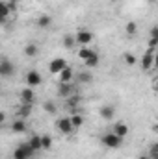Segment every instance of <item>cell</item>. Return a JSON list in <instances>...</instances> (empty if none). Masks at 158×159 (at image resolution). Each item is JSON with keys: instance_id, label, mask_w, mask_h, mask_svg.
<instances>
[{"instance_id": "obj_6", "label": "cell", "mask_w": 158, "mask_h": 159, "mask_svg": "<svg viewBox=\"0 0 158 159\" xmlns=\"http://www.w3.org/2000/svg\"><path fill=\"white\" fill-rule=\"evenodd\" d=\"M13 72H15V65H13L9 59L4 57V59L0 61V76H2V78H7V76H11Z\"/></svg>"}, {"instance_id": "obj_24", "label": "cell", "mask_w": 158, "mask_h": 159, "mask_svg": "<svg viewBox=\"0 0 158 159\" xmlns=\"http://www.w3.org/2000/svg\"><path fill=\"white\" fill-rule=\"evenodd\" d=\"M41 146H43V150H50V146H52V137H50V135H41Z\"/></svg>"}, {"instance_id": "obj_12", "label": "cell", "mask_w": 158, "mask_h": 159, "mask_svg": "<svg viewBox=\"0 0 158 159\" xmlns=\"http://www.w3.org/2000/svg\"><path fill=\"white\" fill-rule=\"evenodd\" d=\"M34 91H32V87H26V89H22L21 91V100L24 102V104H32L34 102Z\"/></svg>"}, {"instance_id": "obj_32", "label": "cell", "mask_w": 158, "mask_h": 159, "mask_svg": "<svg viewBox=\"0 0 158 159\" xmlns=\"http://www.w3.org/2000/svg\"><path fill=\"white\" fill-rule=\"evenodd\" d=\"M155 67H156V69H158V54H156V56H155Z\"/></svg>"}, {"instance_id": "obj_27", "label": "cell", "mask_w": 158, "mask_h": 159, "mask_svg": "<svg viewBox=\"0 0 158 159\" xmlns=\"http://www.w3.org/2000/svg\"><path fill=\"white\" fill-rule=\"evenodd\" d=\"M78 80L82 81V83H89V81L93 80V76H91L89 72H80V74H78Z\"/></svg>"}, {"instance_id": "obj_34", "label": "cell", "mask_w": 158, "mask_h": 159, "mask_svg": "<svg viewBox=\"0 0 158 159\" xmlns=\"http://www.w3.org/2000/svg\"><path fill=\"white\" fill-rule=\"evenodd\" d=\"M155 89L158 91V78H155Z\"/></svg>"}, {"instance_id": "obj_11", "label": "cell", "mask_w": 158, "mask_h": 159, "mask_svg": "<svg viewBox=\"0 0 158 159\" xmlns=\"http://www.w3.org/2000/svg\"><path fill=\"white\" fill-rule=\"evenodd\" d=\"M114 133L119 135L121 139H125V137L128 135V126H126L125 122H117V124H114Z\"/></svg>"}, {"instance_id": "obj_26", "label": "cell", "mask_w": 158, "mask_h": 159, "mask_svg": "<svg viewBox=\"0 0 158 159\" xmlns=\"http://www.w3.org/2000/svg\"><path fill=\"white\" fill-rule=\"evenodd\" d=\"M125 63H126L128 67H134V65L138 63V59H136L134 54H125Z\"/></svg>"}, {"instance_id": "obj_1", "label": "cell", "mask_w": 158, "mask_h": 159, "mask_svg": "<svg viewBox=\"0 0 158 159\" xmlns=\"http://www.w3.org/2000/svg\"><path fill=\"white\" fill-rule=\"evenodd\" d=\"M34 154H36V150L30 146V143H24V144H21V146L15 148V152H13V159H30Z\"/></svg>"}, {"instance_id": "obj_10", "label": "cell", "mask_w": 158, "mask_h": 159, "mask_svg": "<svg viewBox=\"0 0 158 159\" xmlns=\"http://www.w3.org/2000/svg\"><path fill=\"white\" fill-rule=\"evenodd\" d=\"M58 94L63 96V98H69L73 94V85L71 83H60L58 85Z\"/></svg>"}, {"instance_id": "obj_14", "label": "cell", "mask_w": 158, "mask_h": 159, "mask_svg": "<svg viewBox=\"0 0 158 159\" xmlns=\"http://www.w3.org/2000/svg\"><path fill=\"white\" fill-rule=\"evenodd\" d=\"M99 113H101V117H102L104 120H112L114 119V115H116V109H114L112 106H102Z\"/></svg>"}, {"instance_id": "obj_29", "label": "cell", "mask_w": 158, "mask_h": 159, "mask_svg": "<svg viewBox=\"0 0 158 159\" xmlns=\"http://www.w3.org/2000/svg\"><path fill=\"white\" fill-rule=\"evenodd\" d=\"M149 39H156L158 41V26H153L149 32Z\"/></svg>"}, {"instance_id": "obj_8", "label": "cell", "mask_w": 158, "mask_h": 159, "mask_svg": "<svg viewBox=\"0 0 158 159\" xmlns=\"http://www.w3.org/2000/svg\"><path fill=\"white\" fill-rule=\"evenodd\" d=\"M41 74L37 70H30L28 74H26V83H28V87H37L41 83Z\"/></svg>"}, {"instance_id": "obj_9", "label": "cell", "mask_w": 158, "mask_h": 159, "mask_svg": "<svg viewBox=\"0 0 158 159\" xmlns=\"http://www.w3.org/2000/svg\"><path fill=\"white\" fill-rule=\"evenodd\" d=\"M58 78H60V83H71V81L75 80V70H73L71 67H67V69H63V70L58 74Z\"/></svg>"}, {"instance_id": "obj_23", "label": "cell", "mask_w": 158, "mask_h": 159, "mask_svg": "<svg viewBox=\"0 0 158 159\" xmlns=\"http://www.w3.org/2000/svg\"><path fill=\"white\" fill-rule=\"evenodd\" d=\"M28 143H30V146H32V148H34L36 152H37V150H41V148H43V146H41V137H39V135H32Z\"/></svg>"}, {"instance_id": "obj_13", "label": "cell", "mask_w": 158, "mask_h": 159, "mask_svg": "<svg viewBox=\"0 0 158 159\" xmlns=\"http://www.w3.org/2000/svg\"><path fill=\"white\" fill-rule=\"evenodd\" d=\"M11 131H13V133H24V131H26V122L22 119L13 120V122H11Z\"/></svg>"}, {"instance_id": "obj_16", "label": "cell", "mask_w": 158, "mask_h": 159, "mask_svg": "<svg viewBox=\"0 0 158 159\" xmlns=\"http://www.w3.org/2000/svg\"><path fill=\"white\" fill-rule=\"evenodd\" d=\"M93 54H95V50H91L89 46H82V48L78 50V57L80 59H84V61H86L87 57H91Z\"/></svg>"}, {"instance_id": "obj_28", "label": "cell", "mask_w": 158, "mask_h": 159, "mask_svg": "<svg viewBox=\"0 0 158 159\" xmlns=\"http://www.w3.org/2000/svg\"><path fill=\"white\" fill-rule=\"evenodd\" d=\"M43 107H45V111H47V113H56V109H58L54 102H45V106H43Z\"/></svg>"}, {"instance_id": "obj_20", "label": "cell", "mask_w": 158, "mask_h": 159, "mask_svg": "<svg viewBox=\"0 0 158 159\" xmlns=\"http://www.w3.org/2000/svg\"><path fill=\"white\" fill-rule=\"evenodd\" d=\"M37 52H39V50H37V46H36L34 43H30V44H26V46H24V54H26L28 57H34V56H37Z\"/></svg>"}, {"instance_id": "obj_5", "label": "cell", "mask_w": 158, "mask_h": 159, "mask_svg": "<svg viewBox=\"0 0 158 159\" xmlns=\"http://www.w3.org/2000/svg\"><path fill=\"white\" fill-rule=\"evenodd\" d=\"M56 128H58V131H62V133H65V135H69L73 129H75V126H73V122H71V117L69 119H58L56 120Z\"/></svg>"}, {"instance_id": "obj_18", "label": "cell", "mask_w": 158, "mask_h": 159, "mask_svg": "<svg viewBox=\"0 0 158 159\" xmlns=\"http://www.w3.org/2000/svg\"><path fill=\"white\" fill-rule=\"evenodd\" d=\"M125 32H126V35H136L138 34V24L134 22V20H130V22H126V26H125Z\"/></svg>"}, {"instance_id": "obj_19", "label": "cell", "mask_w": 158, "mask_h": 159, "mask_svg": "<svg viewBox=\"0 0 158 159\" xmlns=\"http://www.w3.org/2000/svg\"><path fill=\"white\" fill-rule=\"evenodd\" d=\"M0 9H2V20L6 22V20H7V17H9V11H11L9 2H2V4H0Z\"/></svg>"}, {"instance_id": "obj_33", "label": "cell", "mask_w": 158, "mask_h": 159, "mask_svg": "<svg viewBox=\"0 0 158 159\" xmlns=\"http://www.w3.org/2000/svg\"><path fill=\"white\" fill-rule=\"evenodd\" d=\"M149 156H151L153 159H158V152H156V154H149Z\"/></svg>"}, {"instance_id": "obj_4", "label": "cell", "mask_w": 158, "mask_h": 159, "mask_svg": "<svg viewBox=\"0 0 158 159\" xmlns=\"http://www.w3.org/2000/svg\"><path fill=\"white\" fill-rule=\"evenodd\" d=\"M69 65H67V61L63 59V57H54L50 63H48V70L52 72V74H60L63 69H67Z\"/></svg>"}, {"instance_id": "obj_17", "label": "cell", "mask_w": 158, "mask_h": 159, "mask_svg": "<svg viewBox=\"0 0 158 159\" xmlns=\"http://www.w3.org/2000/svg\"><path fill=\"white\" fill-rule=\"evenodd\" d=\"M19 115H21L22 119L30 117V115H32V104H24V102H22V106L19 107Z\"/></svg>"}, {"instance_id": "obj_3", "label": "cell", "mask_w": 158, "mask_h": 159, "mask_svg": "<svg viewBox=\"0 0 158 159\" xmlns=\"http://www.w3.org/2000/svg\"><path fill=\"white\" fill-rule=\"evenodd\" d=\"M101 141H102V144L108 146V148H119L121 143H123V139H121L119 135H116L114 131H112V133H104Z\"/></svg>"}, {"instance_id": "obj_21", "label": "cell", "mask_w": 158, "mask_h": 159, "mask_svg": "<svg viewBox=\"0 0 158 159\" xmlns=\"http://www.w3.org/2000/svg\"><path fill=\"white\" fill-rule=\"evenodd\" d=\"M84 63H86V67H87V69H93V67H97V65H99V54L95 52V54H93L91 57H87Z\"/></svg>"}, {"instance_id": "obj_36", "label": "cell", "mask_w": 158, "mask_h": 159, "mask_svg": "<svg viewBox=\"0 0 158 159\" xmlns=\"http://www.w3.org/2000/svg\"><path fill=\"white\" fill-rule=\"evenodd\" d=\"M149 2H156V0H149Z\"/></svg>"}, {"instance_id": "obj_30", "label": "cell", "mask_w": 158, "mask_h": 159, "mask_svg": "<svg viewBox=\"0 0 158 159\" xmlns=\"http://www.w3.org/2000/svg\"><path fill=\"white\" fill-rule=\"evenodd\" d=\"M156 152H158V143H155V144L149 148V154H156Z\"/></svg>"}, {"instance_id": "obj_25", "label": "cell", "mask_w": 158, "mask_h": 159, "mask_svg": "<svg viewBox=\"0 0 158 159\" xmlns=\"http://www.w3.org/2000/svg\"><path fill=\"white\" fill-rule=\"evenodd\" d=\"M71 122H73L75 128H80V126L84 124V117H82L80 113H73V115H71Z\"/></svg>"}, {"instance_id": "obj_2", "label": "cell", "mask_w": 158, "mask_h": 159, "mask_svg": "<svg viewBox=\"0 0 158 159\" xmlns=\"http://www.w3.org/2000/svg\"><path fill=\"white\" fill-rule=\"evenodd\" d=\"M155 50L153 48H147V52L143 54V57L140 59V67H141V70H149L151 67H155Z\"/></svg>"}, {"instance_id": "obj_15", "label": "cell", "mask_w": 158, "mask_h": 159, "mask_svg": "<svg viewBox=\"0 0 158 159\" xmlns=\"http://www.w3.org/2000/svg\"><path fill=\"white\" fill-rule=\"evenodd\" d=\"M75 44H77V35H73V34L63 35V46L65 48H75Z\"/></svg>"}, {"instance_id": "obj_35", "label": "cell", "mask_w": 158, "mask_h": 159, "mask_svg": "<svg viewBox=\"0 0 158 159\" xmlns=\"http://www.w3.org/2000/svg\"><path fill=\"white\" fill-rule=\"evenodd\" d=\"M153 129H155V133L158 135V124H155V128H153Z\"/></svg>"}, {"instance_id": "obj_7", "label": "cell", "mask_w": 158, "mask_h": 159, "mask_svg": "<svg viewBox=\"0 0 158 159\" xmlns=\"http://www.w3.org/2000/svg\"><path fill=\"white\" fill-rule=\"evenodd\" d=\"M91 41H93V34L87 32V30H82V32L77 34V43H80L82 46H89Z\"/></svg>"}, {"instance_id": "obj_22", "label": "cell", "mask_w": 158, "mask_h": 159, "mask_svg": "<svg viewBox=\"0 0 158 159\" xmlns=\"http://www.w3.org/2000/svg\"><path fill=\"white\" fill-rule=\"evenodd\" d=\"M50 24H52V19L48 15H41L39 19H37V26L39 28H48Z\"/></svg>"}, {"instance_id": "obj_31", "label": "cell", "mask_w": 158, "mask_h": 159, "mask_svg": "<svg viewBox=\"0 0 158 159\" xmlns=\"http://www.w3.org/2000/svg\"><path fill=\"white\" fill-rule=\"evenodd\" d=\"M140 159H153V157H151L149 154H145V156H140Z\"/></svg>"}]
</instances>
